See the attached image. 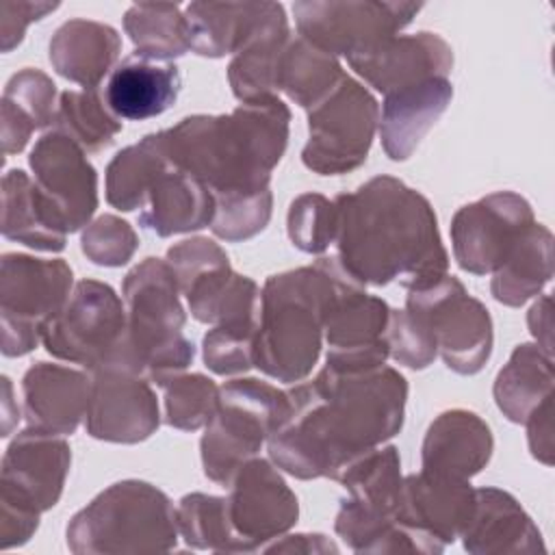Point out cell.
<instances>
[{"mask_svg":"<svg viewBox=\"0 0 555 555\" xmlns=\"http://www.w3.org/2000/svg\"><path fill=\"white\" fill-rule=\"evenodd\" d=\"M291 412L269 436L271 462L297 479L330 477L401 431L408 382L392 366L334 371L286 390Z\"/></svg>","mask_w":555,"mask_h":555,"instance_id":"6da1fadb","label":"cell"},{"mask_svg":"<svg viewBox=\"0 0 555 555\" xmlns=\"http://www.w3.org/2000/svg\"><path fill=\"white\" fill-rule=\"evenodd\" d=\"M336 204V249L343 269L360 284L421 288L449 269L438 219L416 189L392 176H375Z\"/></svg>","mask_w":555,"mask_h":555,"instance_id":"7a4b0ae2","label":"cell"},{"mask_svg":"<svg viewBox=\"0 0 555 555\" xmlns=\"http://www.w3.org/2000/svg\"><path fill=\"white\" fill-rule=\"evenodd\" d=\"M291 111L278 98L243 102L228 115H191L163 130L173 167L199 178L212 195L269 189L288 143Z\"/></svg>","mask_w":555,"mask_h":555,"instance_id":"3957f363","label":"cell"},{"mask_svg":"<svg viewBox=\"0 0 555 555\" xmlns=\"http://www.w3.org/2000/svg\"><path fill=\"white\" fill-rule=\"evenodd\" d=\"M351 282L338 258L269 275L260 291V327L254 366L267 377L297 384L306 379L323 347L325 314L334 297Z\"/></svg>","mask_w":555,"mask_h":555,"instance_id":"277c9868","label":"cell"},{"mask_svg":"<svg viewBox=\"0 0 555 555\" xmlns=\"http://www.w3.org/2000/svg\"><path fill=\"white\" fill-rule=\"evenodd\" d=\"M121 293L126 336L104 369H124L163 386L195 358V345L182 334L186 312L176 273L167 260L145 258L126 273Z\"/></svg>","mask_w":555,"mask_h":555,"instance_id":"5b68a950","label":"cell"},{"mask_svg":"<svg viewBox=\"0 0 555 555\" xmlns=\"http://www.w3.org/2000/svg\"><path fill=\"white\" fill-rule=\"evenodd\" d=\"M176 542L173 503L141 479L108 486L67 525V546L76 555L158 553L171 551Z\"/></svg>","mask_w":555,"mask_h":555,"instance_id":"8992f818","label":"cell"},{"mask_svg":"<svg viewBox=\"0 0 555 555\" xmlns=\"http://www.w3.org/2000/svg\"><path fill=\"white\" fill-rule=\"evenodd\" d=\"M69 464L72 449L59 434L26 427L11 440L0 475V548L30 540L39 516L59 503Z\"/></svg>","mask_w":555,"mask_h":555,"instance_id":"52a82bcc","label":"cell"},{"mask_svg":"<svg viewBox=\"0 0 555 555\" xmlns=\"http://www.w3.org/2000/svg\"><path fill=\"white\" fill-rule=\"evenodd\" d=\"M288 392L256 379L236 377L219 388V408L199 440L204 475L230 486L236 470L258 455L260 447L288 418Z\"/></svg>","mask_w":555,"mask_h":555,"instance_id":"ba28073f","label":"cell"},{"mask_svg":"<svg viewBox=\"0 0 555 555\" xmlns=\"http://www.w3.org/2000/svg\"><path fill=\"white\" fill-rule=\"evenodd\" d=\"M74 288V275L61 258L4 254L0 264V330L2 353H30L48 323L63 310Z\"/></svg>","mask_w":555,"mask_h":555,"instance_id":"9c48e42d","label":"cell"},{"mask_svg":"<svg viewBox=\"0 0 555 555\" xmlns=\"http://www.w3.org/2000/svg\"><path fill=\"white\" fill-rule=\"evenodd\" d=\"M379 126V104L373 93L353 80H343L308 111V141L304 165L319 176H338L358 169L371 150Z\"/></svg>","mask_w":555,"mask_h":555,"instance_id":"30bf717a","label":"cell"},{"mask_svg":"<svg viewBox=\"0 0 555 555\" xmlns=\"http://www.w3.org/2000/svg\"><path fill=\"white\" fill-rule=\"evenodd\" d=\"M405 310L431 330L444 364L460 375H475L492 353L494 332L488 308L464 284L444 273L436 282L410 288Z\"/></svg>","mask_w":555,"mask_h":555,"instance_id":"8fae6325","label":"cell"},{"mask_svg":"<svg viewBox=\"0 0 555 555\" xmlns=\"http://www.w3.org/2000/svg\"><path fill=\"white\" fill-rule=\"evenodd\" d=\"M126 306L104 282L74 284L63 310L48 323L43 347L50 356L98 371L113 362L126 336Z\"/></svg>","mask_w":555,"mask_h":555,"instance_id":"7c38bea8","label":"cell"},{"mask_svg":"<svg viewBox=\"0 0 555 555\" xmlns=\"http://www.w3.org/2000/svg\"><path fill=\"white\" fill-rule=\"evenodd\" d=\"M347 499L334 520L336 533L356 553H375L397 520L401 460L397 447H375L351 460L338 475Z\"/></svg>","mask_w":555,"mask_h":555,"instance_id":"4fadbf2b","label":"cell"},{"mask_svg":"<svg viewBox=\"0 0 555 555\" xmlns=\"http://www.w3.org/2000/svg\"><path fill=\"white\" fill-rule=\"evenodd\" d=\"M421 9L388 0H304L293 4V15L301 39L349 59L395 37Z\"/></svg>","mask_w":555,"mask_h":555,"instance_id":"5bb4252c","label":"cell"},{"mask_svg":"<svg viewBox=\"0 0 555 555\" xmlns=\"http://www.w3.org/2000/svg\"><path fill=\"white\" fill-rule=\"evenodd\" d=\"M531 223H535L533 210L522 195L514 191L490 193L453 215V256L473 275L494 273Z\"/></svg>","mask_w":555,"mask_h":555,"instance_id":"9a60e30c","label":"cell"},{"mask_svg":"<svg viewBox=\"0 0 555 555\" xmlns=\"http://www.w3.org/2000/svg\"><path fill=\"white\" fill-rule=\"evenodd\" d=\"M228 488L230 522L241 553L262 551L297 522V496L269 460H247Z\"/></svg>","mask_w":555,"mask_h":555,"instance_id":"2e32d148","label":"cell"},{"mask_svg":"<svg viewBox=\"0 0 555 555\" xmlns=\"http://www.w3.org/2000/svg\"><path fill=\"white\" fill-rule=\"evenodd\" d=\"M390 306L364 291V284H347L330 304L323 325L327 343L325 364L334 371H369L382 366L388 356L386 330Z\"/></svg>","mask_w":555,"mask_h":555,"instance_id":"e0dca14e","label":"cell"},{"mask_svg":"<svg viewBox=\"0 0 555 555\" xmlns=\"http://www.w3.org/2000/svg\"><path fill=\"white\" fill-rule=\"evenodd\" d=\"M28 165L35 173V184L56 210L67 234L89 225L98 208V173L87 160V152L50 128L37 139Z\"/></svg>","mask_w":555,"mask_h":555,"instance_id":"ac0fdd59","label":"cell"},{"mask_svg":"<svg viewBox=\"0 0 555 555\" xmlns=\"http://www.w3.org/2000/svg\"><path fill=\"white\" fill-rule=\"evenodd\" d=\"M160 410L150 379L124 369L91 371L85 427L91 438L134 444L156 434Z\"/></svg>","mask_w":555,"mask_h":555,"instance_id":"d6986e66","label":"cell"},{"mask_svg":"<svg viewBox=\"0 0 555 555\" xmlns=\"http://www.w3.org/2000/svg\"><path fill=\"white\" fill-rule=\"evenodd\" d=\"M347 63L375 91L388 95L429 78H449L453 50L440 35L423 30L395 35L362 54L349 56Z\"/></svg>","mask_w":555,"mask_h":555,"instance_id":"ffe728a7","label":"cell"},{"mask_svg":"<svg viewBox=\"0 0 555 555\" xmlns=\"http://www.w3.org/2000/svg\"><path fill=\"white\" fill-rule=\"evenodd\" d=\"M475 507V488L466 479H449L431 473L403 477L397 520L418 529L444 546L455 542Z\"/></svg>","mask_w":555,"mask_h":555,"instance_id":"44dd1931","label":"cell"},{"mask_svg":"<svg viewBox=\"0 0 555 555\" xmlns=\"http://www.w3.org/2000/svg\"><path fill=\"white\" fill-rule=\"evenodd\" d=\"M22 395L28 427L67 436L87 416L91 373L65 364L37 362L22 377Z\"/></svg>","mask_w":555,"mask_h":555,"instance_id":"7402d4cb","label":"cell"},{"mask_svg":"<svg viewBox=\"0 0 555 555\" xmlns=\"http://www.w3.org/2000/svg\"><path fill=\"white\" fill-rule=\"evenodd\" d=\"M464 551L473 555L546 553L540 529L520 503L501 488H477L475 507L460 533Z\"/></svg>","mask_w":555,"mask_h":555,"instance_id":"603a6c76","label":"cell"},{"mask_svg":"<svg viewBox=\"0 0 555 555\" xmlns=\"http://www.w3.org/2000/svg\"><path fill=\"white\" fill-rule=\"evenodd\" d=\"M494 440L488 423L470 410H447L427 427L421 460L423 470L470 481L492 455Z\"/></svg>","mask_w":555,"mask_h":555,"instance_id":"cb8c5ba5","label":"cell"},{"mask_svg":"<svg viewBox=\"0 0 555 555\" xmlns=\"http://www.w3.org/2000/svg\"><path fill=\"white\" fill-rule=\"evenodd\" d=\"M180 85V69L173 61L132 52L111 72L104 100L119 119L143 121L171 108Z\"/></svg>","mask_w":555,"mask_h":555,"instance_id":"d4e9b609","label":"cell"},{"mask_svg":"<svg viewBox=\"0 0 555 555\" xmlns=\"http://www.w3.org/2000/svg\"><path fill=\"white\" fill-rule=\"evenodd\" d=\"M282 13L278 2H191L184 7L191 50L210 59L236 54Z\"/></svg>","mask_w":555,"mask_h":555,"instance_id":"484cf974","label":"cell"},{"mask_svg":"<svg viewBox=\"0 0 555 555\" xmlns=\"http://www.w3.org/2000/svg\"><path fill=\"white\" fill-rule=\"evenodd\" d=\"M451 98L453 85L449 78H429L388 93L379 113V137L388 158H410L421 139L447 111Z\"/></svg>","mask_w":555,"mask_h":555,"instance_id":"4316f807","label":"cell"},{"mask_svg":"<svg viewBox=\"0 0 555 555\" xmlns=\"http://www.w3.org/2000/svg\"><path fill=\"white\" fill-rule=\"evenodd\" d=\"M48 50L56 74L85 89H98L102 78L115 69L121 37L108 24L76 17L54 30Z\"/></svg>","mask_w":555,"mask_h":555,"instance_id":"83f0119b","label":"cell"},{"mask_svg":"<svg viewBox=\"0 0 555 555\" xmlns=\"http://www.w3.org/2000/svg\"><path fill=\"white\" fill-rule=\"evenodd\" d=\"M215 195L199 178L169 167L152 186L139 223L158 236L202 230L212 223Z\"/></svg>","mask_w":555,"mask_h":555,"instance_id":"f1b7e54d","label":"cell"},{"mask_svg":"<svg viewBox=\"0 0 555 555\" xmlns=\"http://www.w3.org/2000/svg\"><path fill=\"white\" fill-rule=\"evenodd\" d=\"M2 234L39 251L65 249L63 221L22 169H11L2 178Z\"/></svg>","mask_w":555,"mask_h":555,"instance_id":"f546056e","label":"cell"},{"mask_svg":"<svg viewBox=\"0 0 555 555\" xmlns=\"http://www.w3.org/2000/svg\"><path fill=\"white\" fill-rule=\"evenodd\" d=\"M56 85L41 69L24 67L2 91V152L20 154L33 132L52 126L56 115Z\"/></svg>","mask_w":555,"mask_h":555,"instance_id":"4dcf8cb0","label":"cell"},{"mask_svg":"<svg viewBox=\"0 0 555 555\" xmlns=\"http://www.w3.org/2000/svg\"><path fill=\"white\" fill-rule=\"evenodd\" d=\"M553 278V234L542 223H531L503 264L492 273V297L509 308L540 295Z\"/></svg>","mask_w":555,"mask_h":555,"instance_id":"1f68e13d","label":"cell"},{"mask_svg":"<svg viewBox=\"0 0 555 555\" xmlns=\"http://www.w3.org/2000/svg\"><path fill=\"white\" fill-rule=\"evenodd\" d=\"M191 317L199 323H260V288L251 278L238 275L230 264L197 278L184 293Z\"/></svg>","mask_w":555,"mask_h":555,"instance_id":"d6a6232c","label":"cell"},{"mask_svg":"<svg viewBox=\"0 0 555 555\" xmlns=\"http://www.w3.org/2000/svg\"><path fill=\"white\" fill-rule=\"evenodd\" d=\"M173 167L167 156L163 130L145 134L124 147L106 167V202L117 210L143 208L156 180Z\"/></svg>","mask_w":555,"mask_h":555,"instance_id":"836d02e7","label":"cell"},{"mask_svg":"<svg viewBox=\"0 0 555 555\" xmlns=\"http://www.w3.org/2000/svg\"><path fill=\"white\" fill-rule=\"evenodd\" d=\"M553 356L533 343H522L494 379V401L507 421L525 423L553 395Z\"/></svg>","mask_w":555,"mask_h":555,"instance_id":"e575fe53","label":"cell"},{"mask_svg":"<svg viewBox=\"0 0 555 555\" xmlns=\"http://www.w3.org/2000/svg\"><path fill=\"white\" fill-rule=\"evenodd\" d=\"M291 39L286 13L258 33L228 65V82L241 102H254L278 93V63Z\"/></svg>","mask_w":555,"mask_h":555,"instance_id":"d590c367","label":"cell"},{"mask_svg":"<svg viewBox=\"0 0 555 555\" xmlns=\"http://www.w3.org/2000/svg\"><path fill=\"white\" fill-rule=\"evenodd\" d=\"M343 76L345 72L336 56L301 37H291L278 63V91L310 111L343 80Z\"/></svg>","mask_w":555,"mask_h":555,"instance_id":"8d00e7d4","label":"cell"},{"mask_svg":"<svg viewBox=\"0 0 555 555\" xmlns=\"http://www.w3.org/2000/svg\"><path fill=\"white\" fill-rule=\"evenodd\" d=\"M124 30L139 54L173 61L191 50L186 17L171 2L132 4L124 15Z\"/></svg>","mask_w":555,"mask_h":555,"instance_id":"74e56055","label":"cell"},{"mask_svg":"<svg viewBox=\"0 0 555 555\" xmlns=\"http://www.w3.org/2000/svg\"><path fill=\"white\" fill-rule=\"evenodd\" d=\"M52 130L69 137L85 152L95 154L115 141L121 121L98 89L63 91L59 95Z\"/></svg>","mask_w":555,"mask_h":555,"instance_id":"f35d334b","label":"cell"},{"mask_svg":"<svg viewBox=\"0 0 555 555\" xmlns=\"http://www.w3.org/2000/svg\"><path fill=\"white\" fill-rule=\"evenodd\" d=\"M178 533L191 548L241 553L238 540L230 522L228 496L204 492L184 494L176 507Z\"/></svg>","mask_w":555,"mask_h":555,"instance_id":"ab89813d","label":"cell"},{"mask_svg":"<svg viewBox=\"0 0 555 555\" xmlns=\"http://www.w3.org/2000/svg\"><path fill=\"white\" fill-rule=\"evenodd\" d=\"M160 388L165 390V423L176 429L206 427L219 408V386L202 373H180Z\"/></svg>","mask_w":555,"mask_h":555,"instance_id":"60d3db41","label":"cell"},{"mask_svg":"<svg viewBox=\"0 0 555 555\" xmlns=\"http://www.w3.org/2000/svg\"><path fill=\"white\" fill-rule=\"evenodd\" d=\"M271 208V189L215 195V217L210 230L215 236L230 243L247 241L267 228Z\"/></svg>","mask_w":555,"mask_h":555,"instance_id":"b9f144b4","label":"cell"},{"mask_svg":"<svg viewBox=\"0 0 555 555\" xmlns=\"http://www.w3.org/2000/svg\"><path fill=\"white\" fill-rule=\"evenodd\" d=\"M291 243L304 254H323L336 241V204L321 193H304L291 202L286 217Z\"/></svg>","mask_w":555,"mask_h":555,"instance_id":"7bdbcfd3","label":"cell"},{"mask_svg":"<svg viewBox=\"0 0 555 555\" xmlns=\"http://www.w3.org/2000/svg\"><path fill=\"white\" fill-rule=\"evenodd\" d=\"M260 323H219L206 332L202 349L206 366L217 375H238L254 366Z\"/></svg>","mask_w":555,"mask_h":555,"instance_id":"ee69618b","label":"cell"},{"mask_svg":"<svg viewBox=\"0 0 555 555\" xmlns=\"http://www.w3.org/2000/svg\"><path fill=\"white\" fill-rule=\"evenodd\" d=\"M139 247L137 232L132 225L115 215H100L85 225L80 236L82 254L100 267L126 264Z\"/></svg>","mask_w":555,"mask_h":555,"instance_id":"f6af8a7d","label":"cell"},{"mask_svg":"<svg viewBox=\"0 0 555 555\" xmlns=\"http://www.w3.org/2000/svg\"><path fill=\"white\" fill-rule=\"evenodd\" d=\"M386 343L388 356L410 369H427L438 356V345L427 323L405 308H390Z\"/></svg>","mask_w":555,"mask_h":555,"instance_id":"bcb514c9","label":"cell"},{"mask_svg":"<svg viewBox=\"0 0 555 555\" xmlns=\"http://www.w3.org/2000/svg\"><path fill=\"white\" fill-rule=\"evenodd\" d=\"M167 262L176 273L182 295L204 273H208L217 267L230 264L228 254L215 241H210L206 236H191V238L176 243L167 251Z\"/></svg>","mask_w":555,"mask_h":555,"instance_id":"7dc6e473","label":"cell"},{"mask_svg":"<svg viewBox=\"0 0 555 555\" xmlns=\"http://www.w3.org/2000/svg\"><path fill=\"white\" fill-rule=\"evenodd\" d=\"M59 9V2H22V0H2L0 2V48L11 52L22 43L24 30L30 22L41 20L50 11Z\"/></svg>","mask_w":555,"mask_h":555,"instance_id":"c3c4849f","label":"cell"},{"mask_svg":"<svg viewBox=\"0 0 555 555\" xmlns=\"http://www.w3.org/2000/svg\"><path fill=\"white\" fill-rule=\"evenodd\" d=\"M527 425V440H529V451L531 455L551 466L553 464V451H555V440H553V395L546 397L525 421Z\"/></svg>","mask_w":555,"mask_h":555,"instance_id":"681fc988","label":"cell"},{"mask_svg":"<svg viewBox=\"0 0 555 555\" xmlns=\"http://www.w3.org/2000/svg\"><path fill=\"white\" fill-rule=\"evenodd\" d=\"M264 553H338V546L325 538L323 533H295V535H280L278 540L269 542Z\"/></svg>","mask_w":555,"mask_h":555,"instance_id":"f907efd6","label":"cell"},{"mask_svg":"<svg viewBox=\"0 0 555 555\" xmlns=\"http://www.w3.org/2000/svg\"><path fill=\"white\" fill-rule=\"evenodd\" d=\"M527 323H529L533 338L538 340L535 345L542 351H546L548 356H553V317H551V297L548 295H542L531 306Z\"/></svg>","mask_w":555,"mask_h":555,"instance_id":"816d5d0a","label":"cell"},{"mask_svg":"<svg viewBox=\"0 0 555 555\" xmlns=\"http://www.w3.org/2000/svg\"><path fill=\"white\" fill-rule=\"evenodd\" d=\"M2 388H4V399H2V436H9L13 425L20 421V416L11 414V405H15V403L11 399L13 390H11V379L9 377H2Z\"/></svg>","mask_w":555,"mask_h":555,"instance_id":"f5cc1de1","label":"cell"}]
</instances>
